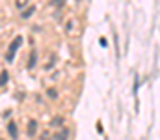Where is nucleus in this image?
<instances>
[{"label":"nucleus","instance_id":"1a4fd4ad","mask_svg":"<svg viewBox=\"0 0 160 140\" xmlns=\"http://www.w3.org/2000/svg\"><path fill=\"white\" fill-rule=\"evenodd\" d=\"M65 4V0H50V6L52 8H62Z\"/></svg>","mask_w":160,"mask_h":140},{"label":"nucleus","instance_id":"6e6552de","mask_svg":"<svg viewBox=\"0 0 160 140\" xmlns=\"http://www.w3.org/2000/svg\"><path fill=\"white\" fill-rule=\"evenodd\" d=\"M63 122H65V120H63L62 116H56V118L52 120V125H54V127H60V125H63Z\"/></svg>","mask_w":160,"mask_h":140},{"label":"nucleus","instance_id":"f8f14e48","mask_svg":"<svg viewBox=\"0 0 160 140\" xmlns=\"http://www.w3.org/2000/svg\"><path fill=\"white\" fill-rule=\"evenodd\" d=\"M41 140H50V137H48V133H41Z\"/></svg>","mask_w":160,"mask_h":140},{"label":"nucleus","instance_id":"39448f33","mask_svg":"<svg viewBox=\"0 0 160 140\" xmlns=\"http://www.w3.org/2000/svg\"><path fill=\"white\" fill-rule=\"evenodd\" d=\"M36 64H38V52H30V60H28V69H34L36 67Z\"/></svg>","mask_w":160,"mask_h":140},{"label":"nucleus","instance_id":"0eeeda50","mask_svg":"<svg viewBox=\"0 0 160 140\" xmlns=\"http://www.w3.org/2000/svg\"><path fill=\"white\" fill-rule=\"evenodd\" d=\"M8 80H9V73H8V71H2V73H0V86L8 84Z\"/></svg>","mask_w":160,"mask_h":140},{"label":"nucleus","instance_id":"f257e3e1","mask_svg":"<svg viewBox=\"0 0 160 140\" xmlns=\"http://www.w3.org/2000/svg\"><path fill=\"white\" fill-rule=\"evenodd\" d=\"M21 45H22V36H17V38L9 43V47H8V54H6V60H8V62H13L15 52L19 50V47Z\"/></svg>","mask_w":160,"mask_h":140},{"label":"nucleus","instance_id":"20e7f679","mask_svg":"<svg viewBox=\"0 0 160 140\" xmlns=\"http://www.w3.org/2000/svg\"><path fill=\"white\" fill-rule=\"evenodd\" d=\"M34 13H36V6H28L26 9H22V11H21V17H22V19H30Z\"/></svg>","mask_w":160,"mask_h":140},{"label":"nucleus","instance_id":"9b49d317","mask_svg":"<svg viewBox=\"0 0 160 140\" xmlns=\"http://www.w3.org/2000/svg\"><path fill=\"white\" fill-rule=\"evenodd\" d=\"M47 95H48V97H52V99H54V97H56V92H54V90H48V92H47Z\"/></svg>","mask_w":160,"mask_h":140},{"label":"nucleus","instance_id":"9d476101","mask_svg":"<svg viewBox=\"0 0 160 140\" xmlns=\"http://www.w3.org/2000/svg\"><path fill=\"white\" fill-rule=\"evenodd\" d=\"M26 6V0H17V8H24Z\"/></svg>","mask_w":160,"mask_h":140},{"label":"nucleus","instance_id":"7ed1b4c3","mask_svg":"<svg viewBox=\"0 0 160 140\" xmlns=\"http://www.w3.org/2000/svg\"><path fill=\"white\" fill-rule=\"evenodd\" d=\"M8 133H9L11 138H17V137H19V131H17V123H15V122H9V123H8Z\"/></svg>","mask_w":160,"mask_h":140},{"label":"nucleus","instance_id":"423d86ee","mask_svg":"<svg viewBox=\"0 0 160 140\" xmlns=\"http://www.w3.org/2000/svg\"><path fill=\"white\" fill-rule=\"evenodd\" d=\"M67 138H69V131H67V129H62V131L54 137V140H67Z\"/></svg>","mask_w":160,"mask_h":140},{"label":"nucleus","instance_id":"f03ea898","mask_svg":"<svg viewBox=\"0 0 160 140\" xmlns=\"http://www.w3.org/2000/svg\"><path fill=\"white\" fill-rule=\"evenodd\" d=\"M36 133H38V122H36V120H28L26 135H28V137H36Z\"/></svg>","mask_w":160,"mask_h":140}]
</instances>
